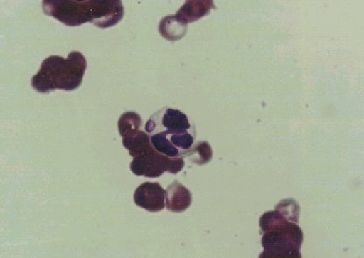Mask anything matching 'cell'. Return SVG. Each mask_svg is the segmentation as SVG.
<instances>
[{"label": "cell", "mask_w": 364, "mask_h": 258, "mask_svg": "<svg viewBox=\"0 0 364 258\" xmlns=\"http://www.w3.org/2000/svg\"><path fill=\"white\" fill-rule=\"evenodd\" d=\"M184 166L183 158L164 156L151 146L134 158L130 168L136 176L158 178L165 173H179Z\"/></svg>", "instance_id": "cell-4"}, {"label": "cell", "mask_w": 364, "mask_h": 258, "mask_svg": "<svg viewBox=\"0 0 364 258\" xmlns=\"http://www.w3.org/2000/svg\"><path fill=\"white\" fill-rule=\"evenodd\" d=\"M166 191L158 182H145L136 189L134 203L149 212H159L166 207Z\"/></svg>", "instance_id": "cell-6"}, {"label": "cell", "mask_w": 364, "mask_h": 258, "mask_svg": "<svg viewBox=\"0 0 364 258\" xmlns=\"http://www.w3.org/2000/svg\"><path fill=\"white\" fill-rule=\"evenodd\" d=\"M262 246L264 258H301L303 231L299 223L287 222L263 233Z\"/></svg>", "instance_id": "cell-3"}, {"label": "cell", "mask_w": 364, "mask_h": 258, "mask_svg": "<svg viewBox=\"0 0 364 258\" xmlns=\"http://www.w3.org/2000/svg\"><path fill=\"white\" fill-rule=\"evenodd\" d=\"M44 13L68 26L91 23L97 28H112L122 21L123 4L119 0H46Z\"/></svg>", "instance_id": "cell-1"}, {"label": "cell", "mask_w": 364, "mask_h": 258, "mask_svg": "<svg viewBox=\"0 0 364 258\" xmlns=\"http://www.w3.org/2000/svg\"><path fill=\"white\" fill-rule=\"evenodd\" d=\"M166 202L168 210L181 213L191 206V193L179 181H174L166 189Z\"/></svg>", "instance_id": "cell-7"}, {"label": "cell", "mask_w": 364, "mask_h": 258, "mask_svg": "<svg viewBox=\"0 0 364 258\" xmlns=\"http://www.w3.org/2000/svg\"><path fill=\"white\" fill-rule=\"evenodd\" d=\"M119 131L121 136L131 138L141 131L142 119L138 113L128 112L122 114L119 120Z\"/></svg>", "instance_id": "cell-10"}, {"label": "cell", "mask_w": 364, "mask_h": 258, "mask_svg": "<svg viewBox=\"0 0 364 258\" xmlns=\"http://www.w3.org/2000/svg\"><path fill=\"white\" fill-rule=\"evenodd\" d=\"M86 68V58L80 52H70L67 58L49 56L41 63L39 71L32 77L31 86L41 94L55 90H75L82 85Z\"/></svg>", "instance_id": "cell-2"}, {"label": "cell", "mask_w": 364, "mask_h": 258, "mask_svg": "<svg viewBox=\"0 0 364 258\" xmlns=\"http://www.w3.org/2000/svg\"><path fill=\"white\" fill-rule=\"evenodd\" d=\"M213 9H215L214 2L210 1V0H207V1L191 0V1L186 2L184 6L181 7L176 16L181 23L188 26L189 23L195 22L206 16Z\"/></svg>", "instance_id": "cell-8"}, {"label": "cell", "mask_w": 364, "mask_h": 258, "mask_svg": "<svg viewBox=\"0 0 364 258\" xmlns=\"http://www.w3.org/2000/svg\"><path fill=\"white\" fill-rule=\"evenodd\" d=\"M122 143L124 147L127 148L129 154L134 158L153 146L149 134L143 131H140L138 134L131 138L123 139Z\"/></svg>", "instance_id": "cell-11"}, {"label": "cell", "mask_w": 364, "mask_h": 258, "mask_svg": "<svg viewBox=\"0 0 364 258\" xmlns=\"http://www.w3.org/2000/svg\"><path fill=\"white\" fill-rule=\"evenodd\" d=\"M212 156H213V151L210 144L206 141L197 143L186 155V157L191 158L193 163L199 166L208 164L211 161Z\"/></svg>", "instance_id": "cell-12"}, {"label": "cell", "mask_w": 364, "mask_h": 258, "mask_svg": "<svg viewBox=\"0 0 364 258\" xmlns=\"http://www.w3.org/2000/svg\"><path fill=\"white\" fill-rule=\"evenodd\" d=\"M148 134H177L195 131L185 113L176 109L164 108L154 114L146 124Z\"/></svg>", "instance_id": "cell-5"}, {"label": "cell", "mask_w": 364, "mask_h": 258, "mask_svg": "<svg viewBox=\"0 0 364 258\" xmlns=\"http://www.w3.org/2000/svg\"><path fill=\"white\" fill-rule=\"evenodd\" d=\"M188 31V26L181 23L176 15H170L163 18L159 22V32L168 41H179L185 36Z\"/></svg>", "instance_id": "cell-9"}]
</instances>
